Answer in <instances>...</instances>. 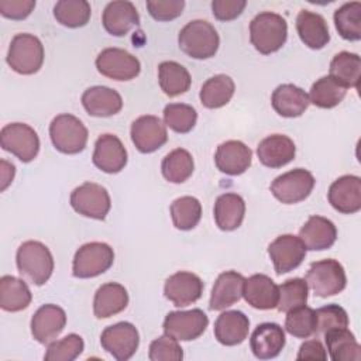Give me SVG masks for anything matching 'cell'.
<instances>
[{
  "instance_id": "f6af8a7d",
  "label": "cell",
  "mask_w": 361,
  "mask_h": 361,
  "mask_svg": "<svg viewBox=\"0 0 361 361\" xmlns=\"http://www.w3.org/2000/svg\"><path fill=\"white\" fill-rule=\"evenodd\" d=\"M197 121V111L190 104L169 103L164 109V123L166 127L179 134L193 130Z\"/></svg>"
},
{
  "instance_id": "836d02e7",
  "label": "cell",
  "mask_w": 361,
  "mask_h": 361,
  "mask_svg": "<svg viewBox=\"0 0 361 361\" xmlns=\"http://www.w3.org/2000/svg\"><path fill=\"white\" fill-rule=\"evenodd\" d=\"M323 336L329 355L333 361L361 360V347L357 343L355 336L347 327L330 330Z\"/></svg>"
},
{
  "instance_id": "4dcf8cb0",
  "label": "cell",
  "mask_w": 361,
  "mask_h": 361,
  "mask_svg": "<svg viewBox=\"0 0 361 361\" xmlns=\"http://www.w3.org/2000/svg\"><path fill=\"white\" fill-rule=\"evenodd\" d=\"M128 305L127 289L117 282L99 286L93 299V313L97 319H107L123 312Z\"/></svg>"
},
{
  "instance_id": "b9f144b4",
  "label": "cell",
  "mask_w": 361,
  "mask_h": 361,
  "mask_svg": "<svg viewBox=\"0 0 361 361\" xmlns=\"http://www.w3.org/2000/svg\"><path fill=\"white\" fill-rule=\"evenodd\" d=\"M172 223L178 230H192L202 217V204L193 196H180L171 204Z\"/></svg>"
},
{
  "instance_id": "e0dca14e",
  "label": "cell",
  "mask_w": 361,
  "mask_h": 361,
  "mask_svg": "<svg viewBox=\"0 0 361 361\" xmlns=\"http://www.w3.org/2000/svg\"><path fill=\"white\" fill-rule=\"evenodd\" d=\"M329 203L343 214H354L361 209V178L343 175L337 178L327 192Z\"/></svg>"
},
{
  "instance_id": "44dd1931",
  "label": "cell",
  "mask_w": 361,
  "mask_h": 361,
  "mask_svg": "<svg viewBox=\"0 0 361 361\" xmlns=\"http://www.w3.org/2000/svg\"><path fill=\"white\" fill-rule=\"evenodd\" d=\"M286 343L283 329L276 323H261L250 338V348L255 358L271 360L281 354Z\"/></svg>"
},
{
  "instance_id": "83f0119b",
  "label": "cell",
  "mask_w": 361,
  "mask_h": 361,
  "mask_svg": "<svg viewBox=\"0 0 361 361\" xmlns=\"http://www.w3.org/2000/svg\"><path fill=\"white\" fill-rule=\"evenodd\" d=\"M250 330L248 317L240 310H226L214 322L216 340L227 347L241 344Z\"/></svg>"
},
{
  "instance_id": "5b68a950",
  "label": "cell",
  "mask_w": 361,
  "mask_h": 361,
  "mask_svg": "<svg viewBox=\"0 0 361 361\" xmlns=\"http://www.w3.org/2000/svg\"><path fill=\"white\" fill-rule=\"evenodd\" d=\"M49 137L59 152L73 155L85 149L89 133L86 126L76 116L62 113L51 121Z\"/></svg>"
},
{
  "instance_id": "3957f363",
  "label": "cell",
  "mask_w": 361,
  "mask_h": 361,
  "mask_svg": "<svg viewBox=\"0 0 361 361\" xmlns=\"http://www.w3.org/2000/svg\"><path fill=\"white\" fill-rule=\"evenodd\" d=\"M178 45L190 58L207 59L216 55L220 38L209 21L192 20L179 31Z\"/></svg>"
},
{
  "instance_id": "74e56055",
  "label": "cell",
  "mask_w": 361,
  "mask_h": 361,
  "mask_svg": "<svg viewBox=\"0 0 361 361\" xmlns=\"http://www.w3.org/2000/svg\"><path fill=\"white\" fill-rule=\"evenodd\" d=\"M195 169V162L189 151L176 148L165 155L161 164L162 176L171 183H183L188 180Z\"/></svg>"
},
{
  "instance_id": "ba28073f",
  "label": "cell",
  "mask_w": 361,
  "mask_h": 361,
  "mask_svg": "<svg viewBox=\"0 0 361 361\" xmlns=\"http://www.w3.org/2000/svg\"><path fill=\"white\" fill-rule=\"evenodd\" d=\"M0 145L25 164L31 162L39 152L38 134L25 123L6 124L0 131Z\"/></svg>"
},
{
  "instance_id": "9c48e42d",
  "label": "cell",
  "mask_w": 361,
  "mask_h": 361,
  "mask_svg": "<svg viewBox=\"0 0 361 361\" xmlns=\"http://www.w3.org/2000/svg\"><path fill=\"white\" fill-rule=\"evenodd\" d=\"M69 202L76 213L96 220L106 219L111 207L107 189L94 182H85L75 188Z\"/></svg>"
},
{
  "instance_id": "f5cc1de1",
  "label": "cell",
  "mask_w": 361,
  "mask_h": 361,
  "mask_svg": "<svg viewBox=\"0 0 361 361\" xmlns=\"http://www.w3.org/2000/svg\"><path fill=\"white\" fill-rule=\"evenodd\" d=\"M298 360H320V361H326L327 360V353L324 345L322 344L320 340L317 338H312L305 341L298 351L296 355Z\"/></svg>"
},
{
  "instance_id": "ee69618b",
  "label": "cell",
  "mask_w": 361,
  "mask_h": 361,
  "mask_svg": "<svg viewBox=\"0 0 361 361\" xmlns=\"http://www.w3.org/2000/svg\"><path fill=\"white\" fill-rule=\"evenodd\" d=\"M279 288V298L276 309L279 312L288 313L296 307L305 306L307 303L309 286L302 278H290L285 281Z\"/></svg>"
},
{
  "instance_id": "7c38bea8",
  "label": "cell",
  "mask_w": 361,
  "mask_h": 361,
  "mask_svg": "<svg viewBox=\"0 0 361 361\" xmlns=\"http://www.w3.org/2000/svg\"><path fill=\"white\" fill-rule=\"evenodd\" d=\"M209 326V317L202 309L176 310L165 316L164 333L178 341H190L200 337Z\"/></svg>"
},
{
  "instance_id": "603a6c76",
  "label": "cell",
  "mask_w": 361,
  "mask_h": 361,
  "mask_svg": "<svg viewBox=\"0 0 361 361\" xmlns=\"http://www.w3.org/2000/svg\"><path fill=\"white\" fill-rule=\"evenodd\" d=\"M243 296L254 309L271 310L278 305L279 288L268 275L254 274L245 279Z\"/></svg>"
},
{
  "instance_id": "9a60e30c",
  "label": "cell",
  "mask_w": 361,
  "mask_h": 361,
  "mask_svg": "<svg viewBox=\"0 0 361 361\" xmlns=\"http://www.w3.org/2000/svg\"><path fill=\"white\" fill-rule=\"evenodd\" d=\"M131 141L142 154H151L168 141L165 123L157 116H141L131 124Z\"/></svg>"
},
{
  "instance_id": "484cf974",
  "label": "cell",
  "mask_w": 361,
  "mask_h": 361,
  "mask_svg": "<svg viewBox=\"0 0 361 361\" xmlns=\"http://www.w3.org/2000/svg\"><path fill=\"white\" fill-rule=\"evenodd\" d=\"M80 100L83 109L93 117H110L123 109V99L120 93L107 86L87 87Z\"/></svg>"
},
{
  "instance_id": "5bb4252c",
  "label": "cell",
  "mask_w": 361,
  "mask_h": 361,
  "mask_svg": "<svg viewBox=\"0 0 361 361\" xmlns=\"http://www.w3.org/2000/svg\"><path fill=\"white\" fill-rule=\"evenodd\" d=\"M268 255L272 259L275 272L282 275L293 271L303 262L306 247L299 237L293 234H282L268 245Z\"/></svg>"
},
{
  "instance_id": "d4e9b609",
  "label": "cell",
  "mask_w": 361,
  "mask_h": 361,
  "mask_svg": "<svg viewBox=\"0 0 361 361\" xmlns=\"http://www.w3.org/2000/svg\"><path fill=\"white\" fill-rule=\"evenodd\" d=\"M245 278L237 271L220 274L212 288L209 307L210 310H226L243 298Z\"/></svg>"
},
{
  "instance_id": "681fc988",
  "label": "cell",
  "mask_w": 361,
  "mask_h": 361,
  "mask_svg": "<svg viewBox=\"0 0 361 361\" xmlns=\"http://www.w3.org/2000/svg\"><path fill=\"white\" fill-rule=\"evenodd\" d=\"M183 0H148L147 8L149 16L157 21H171L183 11Z\"/></svg>"
},
{
  "instance_id": "f907efd6",
  "label": "cell",
  "mask_w": 361,
  "mask_h": 361,
  "mask_svg": "<svg viewBox=\"0 0 361 361\" xmlns=\"http://www.w3.org/2000/svg\"><path fill=\"white\" fill-rule=\"evenodd\" d=\"M245 6V0H213L212 13L220 21H231L241 16Z\"/></svg>"
},
{
  "instance_id": "cb8c5ba5",
  "label": "cell",
  "mask_w": 361,
  "mask_h": 361,
  "mask_svg": "<svg viewBox=\"0 0 361 361\" xmlns=\"http://www.w3.org/2000/svg\"><path fill=\"white\" fill-rule=\"evenodd\" d=\"M257 155L264 166L282 168L295 158L296 147L288 135L272 134L259 141Z\"/></svg>"
},
{
  "instance_id": "4316f807",
  "label": "cell",
  "mask_w": 361,
  "mask_h": 361,
  "mask_svg": "<svg viewBox=\"0 0 361 361\" xmlns=\"http://www.w3.org/2000/svg\"><path fill=\"white\" fill-rule=\"evenodd\" d=\"M299 238L306 250H327L337 240V228L331 220L323 216H310L299 230Z\"/></svg>"
},
{
  "instance_id": "d590c367",
  "label": "cell",
  "mask_w": 361,
  "mask_h": 361,
  "mask_svg": "<svg viewBox=\"0 0 361 361\" xmlns=\"http://www.w3.org/2000/svg\"><path fill=\"white\" fill-rule=\"evenodd\" d=\"M235 90L234 80L224 73L209 78L200 87V103L207 109H220L226 106Z\"/></svg>"
},
{
  "instance_id": "d6a6232c",
  "label": "cell",
  "mask_w": 361,
  "mask_h": 361,
  "mask_svg": "<svg viewBox=\"0 0 361 361\" xmlns=\"http://www.w3.org/2000/svg\"><path fill=\"white\" fill-rule=\"evenodd\" d=\"M32 300L28 285L13 275L0 278V307L6 312H21L30 306Z\"/></svg>"
},
{
  "instance_id": "2e32d148",
  "label": "cell",
  "mask_w": 361,
  "mask_h": 361,
  "mask_svg": "<svg viewBox=\"0 0 361 361\" xmlns=\"http://www.w3.org/2000/svg\"><path fill=\"white\" fill-rule=\"evenodd\" d=\"M203 288L204 283L196 274L179 271L165 281L164 293L176 307H185L200 299Z\"/></svg>"
},
{
  "instance_id": "ab89813d",
  "label": "cell",
  "mask_w": 361,
  "mask_h": 361,
  "mask_svg": "<svg viewBox=\"0 0 361 361\" xmlns=\"http://www.w3.org/2000/svg\"><path fill=\"white\" fill-rule=\"evenodd\" d=\"M334 25L341 38L347 41L361 39V3H344L334 11Z\"/></svg>"
},
{
  "instance_id": "bcb514c9",
  "label": "cell",
  "mask_w": 361,
  "mask_h": 361,
  "mask_svg": "<svg viewBox=\"0 0 361 361\" xmlns=\"http://www.w3.org/2000/svg\"><path fill=\"white\" fill-rule=\"evenodd\" d=\"M85 350L83 338L79 334L71 333L58 341L48 344L44 358L47 361H73Z\"/></svg>"
},
{
  "instance_id": "8d00e7d4",
  "label": "cell",
  "mask_w": 361,
  "mask_h": 361,
  "mask_svg": "<svg viewBox=\"0 0 361 361\" xmlns=\"http://www.w3.org/2000/svg\"><path fill=\"white\" fill-rule=\"evenodd\" d=\"M361 59L358 54L341 51L330 62V75L334 80L343 85L345 89L358 87L360 83Z\"/></svg>"
},
{
  "instance_id": "30bf717a",
  "label": "cell",
  "mask_w": 361,
  "mask_h": 361,
  "mask_svg": "<svg viewBox=\"0 0 361 361\" xmlns=\"http://www.w3.org/2000/svg\"><path fill=\"white\" fill-rule=\"evenodd\" d=\"M314 176L303 168H296L276 176L271 183V192L283 204H295L312 193L314 188Z\"/></svg>"
},
{
  "instance_id": "52a82bcc",
  "label": "cell",
  "mask_w": 361,
  "mask_h": 361,
  "mask_svg": "<svg viewBox=\"0 0 361 361\" xmlns=\"http://www.w3.org/2000/svg\"><path fill=\"white\" fill-rule=\"evenodd\" d=\"M114 262L113 248L100 241L83 244L73 257L72 274L76 278L87 279L106 272Z\"/></svg>"
},
{
  "instance_id": "8992f818",
  "label": "cell",
  "mask_w": 361,
  "mask_h": 361,
  "mask_svg": "<svg viewBox=\"0 0 361 361\" xmlns=\"http://www.w3.org/2000/svg\"><path fill=\"white\" fill-rule=\"evenodd\" d=\"M305 281L319 298L334 296L344 290L347 285V276L343 265L333 258L312 262Z\"/></svg>"
},
{
  "instance_id": "8fae6325",
  "label": "cell",
  "mask_w": 361,
  "mask_h": 361,
  "mask_svg": "<svg viewBox=\"0 0 361 361\" xmlns=\"http://www.w3.org/2000/svg\"><path fill=\"white\" fill-rule=\"evenodd\" d=\"M100 344L117 361H127L140 345V334L133 323L118 322L102 331Z\"/></svg>"
},
{
  "instance_id": "f1b7e54d",
  "label": "cell",
  "mask_w": 361,
  "mask_h": 361,
  "mask_svg": "<svg viewBox=\"0 0 361 361\" xmlns=\"http://www.w3.org/2000/svg\"><path fill=\"white\" fill-rule=\"evenodd\" d=\"M271 104L279 116L295 118L306 111L310 102L307 93L303 89L292 83H283L272 92Z\"/></svg>"
},
{
  "instance_id": "ac0fdd59",
  "label": "cell",
  "mask_w": 361,
  "mask_h": 361,
  "mask_svg": "<svg viewBox=\"0 0 361 361\" xmlns=\"http://www.w3.org/2000/svg\"><path fill=\"white\" fill-rule=\"evenodd\" d=\"M92 161L106 173H118L127 165V149L114 134H102L94 142Z\"/></svg>"
},
{
  "instance_id": "e575fe53",
  "label": "cell",
  "mask_w": 361,
  "mask_h": 361,
  "mask_svg": "<svg viewBox=\"0 0 361 361\" xmlns=\"http://www.w3.org/2000/svg\"><path fill=\"white\" fill-rule=\"evenodd\" d=\"M158 82L166 96L176 97L189 90L192 79L183 65L175 61H164L158 66Z\"/></svg>"
},
{
  "instance_id": "277c9868",
  "label": "cell",
  "mask_w": 361,
  "mask_h": 361,
  "mask_svg": "<svg viewBox=\"0 0 361 361\" xmlns=\"http://www.w3.org/2000/svg\"><path fill=\"white\" fill-rule=\"evenodd\" d=\"M44 45L38 37L32 34H17L13 37L8 52V66L20 75H34L44 63Z\"/></svg>"
},
{
  "instance_id": "f35d334b",
  "label": "cell",
  "mask_w": 361,
  "mask_h": 361,
  "mask_svg": "<svg viewBox=\"0 0 361 361\" xmlns=\"http://www.w3.org/2000/svg\"><path fill=\"white\" fill-rule=\"evenodd\" d=\"M345 93L347 89L331 76H322L312 85L307 96L309 102L316 107L333 109L343 102Z\"/></svg>"
},
{
  "instance_id": "db71d44e",
  "label": "cell",
  "mask_w": 361,
  "mask_h": 361,
  "mask_svg": "<svg viewBox=\"0 0 361 361\" xmlns=\"http://www.w3.org/2000/svg\"><path fill=\"white\" fill-rule=\"evenodd\" d=\"M16 173V166L6 159L0 161V190H6V188L13 182Z\"/></svg>"
},
{
  "instance_id": "6da1fadb",
  "label": "cell",
  "mask_w": 361,
  "mask_h": 361,
  "mask_svg": "<svg viewBox=\"0 0 361 361\" xmlns=\"http://www.w3.org/2000/svg\"><path fill=\"white\" fill-rule=\"evenodd\" d=\"M288 38L286 20L272 11H262L257 14L250 23V39L254 48L262 54L269 55L279 51Z\"/></svg>"
},
{
  "instance_id": "1f68e13d",
  "label": "cell",
  "mask_w": 361,
  "mask_h": 361,
  "mask_svg": "<svg viewBox=\"0 0 361 361\" xmlns=\"http://www.w3.org/2000/svg\"><path fill=\"white\" fill-rule=\"evenodd\" d=\"M213 213L214 221L220 230L233 231L238 228L244 220L245 202L237 193H223L216 199Z\"/></svg>"
},
{
  "instance_id": "7402d4cb",
  "label": "cell",
  "mask_w": 361,
  "mask_h": 361,
  "mask_svg": "<svg viewBox=\"0 0 361 361\" xmlns=\"http://www.w3.org/2000/svg\"><path fill=\"white\" fill-rule=\"evenodd\" d=\"M102 23L109 34L114 37H123L128 34L131 28L140 24V16L131 1L114 0L104 7Z\"/></svg>"
},
{
  "instance_id": "f546056e",
  "label": "cell",
  "mask_w": 361,
  "mask_h": 361,
  "mask_svg": "<svg viewBox=\"0 0 361 361\" xmlns=\"http://www.w3.org/2000/svg\"><path fill=\"white\" fill-rule=\"evenodd\" d=\"M296 31L300 41L310 49H322L330 41V32L323 16L300 10L296 17Z\"/></svg>"
},
{
  "instance_id": "816d5d0a",
  "label": "cell",
  "mask_w": 361,
  "mask_h": 361,
  "mask_svg": "<svg viewBox=\"0 0 361 361\" xmlns=\"http://www.w3.org/2000/svg\"><path fill=\"white\" fill-rule=\"evenodd\" d=\"M34 7V0H0V14L11 20L27 18Z\"/></svg>"
},
{
  "instance_id": "7dc6e473",
  "label": "cell",
  "mask_w": 361,
  "mask_h": 361,
  "mask_svg": "<svg viewBox=\"0 0 361 361\" xmlns=\"http://www.w3.org/2000/svg\"><path fill=\"white\" fill-rule=\"evenodd\" d=\"M316 317H317V326L314 333L316 336H323L330 330L348 327L347 312L336 303H330L316 309Z\"/></svg>"
},
{
  "instance_id": "7a4b0ae2",
  "label": "cell",
  "mask_w": 361,
  "mask_h": 361,
  "mask_svg": "<svg viewBox=\"0 0 361 361\" xmlns=\"http://www.w3.org/2000/svg\"><path fill=\"white\" fill-rule=\"evenodd\" d=\"M18 272L37 286L48 282L54 272V257L49 248L41 241H24L16 254Z\"/></svg>"
},
{
  "instance_id": "60d3db41",
  "label": "cell",
  "mask_w": 361,
  "mask_h": 361,
  "mask_svg": "<svg viewBox=\"0 0 361 361\" xmlns=\"http://www.w3.org/2000/svg\"><path fill=\"white\" fill-rule=\"evenodd\" d=\"M90 16L92 8L86 0H59L54 6L55 20L68 28H79L86 25Z\"/></svg>"
},
{
  "instance_id": "4fadbf2b",
  "label": "cell",
  "mask_w": 361,
  "mask_h": 361,
  "mask_svg": "<svg viewBox=\"0 0 361 361\" xmlns=\"http://www.w3.org/2000/svg\"><path fill=\"white\" fill-rule=\"evenodd\" d=\"M99 73L114 80H131L141 72L140 61L126 49L106 48L96 58Z\"/></svg>"
},
{
  "instance_id": "ffe728a7",
  "label": "cell",
  "mask_w": 361,
  "mask_h": 361,
  "mask_svg": "<svg viewBox=\"0 0 361 361\" xmlns=\"http://www.w3.org/2000/svg\"><path fill=\"white\" fill-rule=\"evenodd\" d=\"M252 161V151L238 140H228L221 142L214 154V164L217 169L226 175L237 176L244 173Z\"/></svg>"
},
{
  "instance_id": "7bdbcfd3",
  "label": "cell",
  "mask_w": 361,
  "mask_h": 361,
  "mask_svg": "<svg viewBox=\"0 0 361 361\" xmlns=\"http://www.w3.org/2000/svg\"><path fill=\"white\" fill-rule=\"evenodd\" d=\"M317 326L316 310L309 306H300L289 310L285 317V330L296 338H309L314 336Z\"/></svg>"
},
{
  "instance_id": "d6986e66",
  "label": "cell",
  "mask_w": 361,
  "mask_h": 361,
  "mask_svg": "<svg viewBox=\"0 0 361 361\" xmlns=\"http://www.w3.org/2000/svg\"><path fill=\"white\" fill-rule=\"evenodd\" d=\"M66 313L62 307L42 305L31 319V334L41 344L52 343L65 329Z\"/></svg>"
},
{
  "instance_id": "c3c4849f",
  "label": "cell",
  "mask_w": 361,
  "mask_h": 361,
  "mask_svg": "<svg viewBox=\"0 0 361 361\" xmlns=\"http://www.w3.org/2000/svg\"><path fill=\"white\" fill-rule=\"evenodd\" d=\"M148 358L151 361H180L183 351L176 338L164 334L149 344Z\"/></svg>"
}]
</instances>
